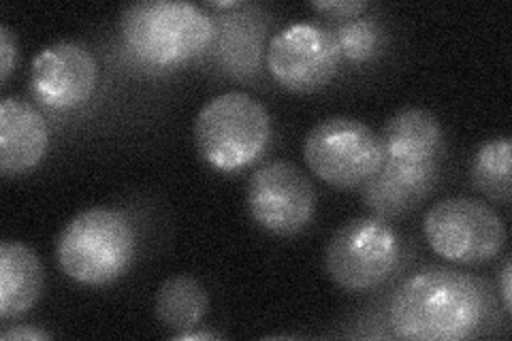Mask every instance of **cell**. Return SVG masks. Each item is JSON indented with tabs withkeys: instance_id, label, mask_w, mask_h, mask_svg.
Masks as SVG:
<instances>
[{
	"instance_id": "7402d4cb",
	"label": "cell",
	"mask_w": 512,
	"mask_h": 341,
	"mask_svg": "<svg viewBox=\"0 0 512 341\" xmlns=\"http://www.w3.org/2000/svg\"><path fill=\"white\" fill-rule=\"evenodd\" d=\"M220 337H222V335L212 333V331H197V333L182 331V333H175V335H173V339H184V341H190V339H220Z\"/></svg>"
},
{
	"instance_id": "6da1fadb",
	"label": "cell",
	"mask_w": 512,
	"mask_h": 341,
	"mask_svg": "<svg viewBox=\"0 0 512 341\" xmlns=\"http://www.w3.org/2000/svg\"><path fill=\"white\" fill-rule=\"evenodd\" d=\"M489 314L487 292L470 273L425 267L395 290L389 324L410 341H461L472 337Z\"/></svg>"
},
{
	"instance_id": "7c38bea8",
	"label": "cell",
	"mask_w": 512,
	"mask_h": 341,
	"mask_svg": "<svg viewBox=\"0 0 512 341\" xmlns=\"http://www.w3.org/2000/svg\"><path fill=\"white\" fill-rule=\"evenodd\" d=\"M438 180V160L395 162L384 158V165L363 186V201L378 218H395L412 211L429 197Z\"/></svg>"
},
{
	"instance_id": "ba28073f",
	"label": "cell",
	"mask_w": 512,
	"mask_h": 341,
	"mask_svg": "<svg viewBox=\"0 0 512 341\" xmlns=\"http://www.w3.org/2000/svg\"><path fill=\"white\" fill-rule=\"evenodd\" d=\"M250 218L276 237L306 231L316 214V190L308 175L288 160H269L248 177Z\"/></svg>"
},
{
	"instance_id": "30bf717a",
	"label": "cell",
	"mask_w": 512,
	"mask_h": 341,
	"mask_svg": "<svg viewBox=\"0 0 512 341\" xmlns=\"http://www.w3.org/2000/svg\"><path fill=\"white\" fill-rule=\"evenodd\" d=\"M28 86L45 107L75 109L88 103L99 86V62L84 45L54 43L32 60Z\"/></svg>"
},
{
	"instance_id": "4fadbf2b",
	"label": "cell",
	"mask_w": 512,
	"mask_h": 341,
	"mask_svg": "<svg viewBox=\"0 0 512 341\" xmlns=\"http://www.w3.org/2000/svg\"><path fill=\"white\" fill-rule=\"evenodd\" d=\"M45 284L39 254L22 241L0 243V318L13 320L37 305Z\"/></svg>"
},
{
	"instance_id": "7a4b0ae2",
	"label": "cell",
	"mask_w": 512,
	"mask_h": 341,
	"mask_svg": "<svg viewBox=\"0 0 512 341\" xmlns=\"http://www.w3.org/2000/svg\"><path fill=\"white\" fill-rule=\"evenodd\" d=\"M120 35L128 54L152 67H178L214 41V22L184 0H146L122 13Z\"/></svg>"
},
{
	"instance_id": "52a82bcc",
	"label": "cell",
	"mask_w": 512,
	"mask_h": 341,
	"mask_svg": "<svg viewBox=\"0 0 512 341\" xmlns=\"http://www.w3.org/2000/svg\"><path fill=\"white\" fill-rule=\"evenodd\" d=\"M423 235L429 248L448 263L483 265L506 246V226L495 209L478 199L451 197L425 214Z\"/></svg>"
},
{
	"instance_id": "ffe728a7",
	"label": "cell",
	"mask_w": 512,
	"mask_h": 341,
	"mask_svg": "<svg viewBox=\"0 0 512 341\" xmlns=\"http://www.w3.org/2000/svg\"><path fill=\"white\" fill-rule=\"evenodd\" d=\"M3 341H43V339H52V333H47L43 329H35V327H13L7 329L3 335H0Z\"/></svg>"
},
{
	"instance_id": "5bb4252c",
	"label": "cell",
	"mask_w": 512,
	"mask_h": 341,
	"mask_svg": "<svg viewBox=\"0 0 512 341\" xmlns=\"http://www.w3.org/2000/svg\"><path fill=\"white\" fill-rule=\"evenodd\" d=\"M442 139L438 118L421 107H404L393 113L380 135L384 158L395 162L436 160Z\"/></svg>"
},
{
	"instance_id": "d6986e66",
	"label": "cell",
	"mask_w": 512,
	"mask_h": 341,
	"mask_svg": "<svg viewBox=\"0 0 512 341\" xmlns=\"http://www.w3.org/2000/svg\"><path fill=\"white\" fill-rule=\"evenodd\" d=\"M0 79H3V84H7L9 75L15 69V62H18V43H15V37L9 26H0Z\"/></svg>"
},
{
	"instance_id": "3957f363",
	"label": "cell",
	"mask_w": 512,
	"mask_h": 341,
	"mask_svg": "<svg viewBox=\"0 0 512 341\" xmlns=\"http://www.w3.org/2000/svg\"><path fill=\"white\" fill-rule=\"evenodd\" d=\"M137 254V231L122 211L90 207L64 226L56 256L71 280L105 286L120 280Z\"/></svg>"
},
{
	"instance_id": "9c48e42d",
	"label": "cell",
	"mask_w": 512,
	"mask_h": 341,
	"mask_svg": "<svg viewBox=\"0 0 512 341\" xmlns=\"http://www.w3.org/2000/svg\"><path fill=\"white\" fill-rule=\"evenodd\" d=\"M340 47L333 32L314 24L282 28L267 47V69L278 84L297 94H310L331 84L340 69Z\"/></svg>"
},
{
	"instance_id": "9a60e30c",
	"label": "cell",
	"mask_w": 512,
	"mask_h": 341,
	"mask_svg": "<svg viewBox=\"0 0 512 341\" xmlns=\"http://www.w3.org/2000/svg\"><path fill=\"white\" fill-rule=\"evenodd\" d=\"M207 310H210L207 290L190 275H173L160 284L156 292L154 312L158 320L178 333L199 327Z\"/></svg>"
},
{
	"instance_id": "5b68a950",
	"label": "cell",
	"mask_w": 512,
	"mask_h": 341,
	"mask_svg": "<svg viewBox=\"0 0 512 341\" xmlns=\"http://www.w3.org/2000/svg\"><path fill=\"white\" fill-rule=\"evenodd\" d=\"M308 169L331 188H363L384 165L380 135L350 116L320 120L303 139Z\"/></svg>"
},
{
	"instance_id": "8fae6325",
	"label": "cell",
	"mask_w": 512,
	"mask_h": 341,
	"mask_svg": "<svg viewBox=\"0 0 512 341\" xmlns=\"http://www.w3.org/2000/svg\"><path fill=\"white\" fill-rule=\"evenodd\" d=\"M50 148V131L41 111L18 96L0 103V173L20 177L37 169Z\"/></svg>"
},
{
	"instance_id": "8992f818",
	"label": "cell",
	"mask_w": 512,
	"mask_h": 341,
	"mask_svg": "<svg viewBox=\"0 0 512 341\" xmlns=\"http://www.w3.org/2000/svg\"><path fill=\"white\" fill-rule=\"evenodd\" d=\"M402 261V237L378 216L344 222L329 239L325 269L346 292L380 288Z\"/></svg>"
},
{
	"instance_id": "44dd1931",
	"label": "cell",
	"mask_w": 512,
	"mask_h": 341,
	"mask_svg": "<svg viewBox=\"0 0 512 341\" xmlns=\"http://www.w3.org/2000/svg\"><path fill=\"white\" fill-rule=\"evenodd\" d=\"M510 278H512V263L510 258H506L504 261V267H502V275H500V288H502V303H504V310L506 314H510L512 310V290H510Z\"/></svg>"
},
{
	"instance_id": "603a6c76",
	"label": "cell",
	"mask_w": 512,
	"mask_h": 341,
	"mask_svg": "<svg viewBox=\"0 0 512 341\" xmlns=\"http://www.w3.org/2000/svg\"><path fill=\"white\" fill-rule=\"evenodd\" d=\"M210 7H214V9H233V7H239V3H210Z\"/></svg>"
},
{
	"instance_id": "ac0fdd59",
	"label": "cell",
	"mask_w": 512,
	"mask_h": 341,
	"mask_svg": "<svg viewBox=\"0 0 512 341\" xmlns=\"http://www.w3.org/2000/svg\"><path fill=\"white\" fill-rule=\"evenodd\" d=\"M310 7L318 13L331 15V18H359L363 11L370 9V3L365 0H325V3H310Z\"/></svg>"
},
{
	"instance_id": "2e32d148",
	"label": "cell",
	"mask_w": 512,
	"mask_h": 341,
	"mask_svg": "<svg viewBox=\"0 0 512 341\" xmlns=\"http://www.w3.org/2000/svg\"><path fill=\"white\" fill-rule=\"evenodd\" d=\"M472 184L491 201L508 205L512 197V143L508 137L485 141L470 167Z\"/></svg>"
},
{
	"instance_id": "e0dca14e",
	"label": "cell",
	"mask_w": 512,
	"mask_h": 341,
	"mask_svg": "<svg viewBox=\"0 0 512 341\" xmlns=\"http://www.w3.org/2000/svg\"><path fill=\"white\" fill-rule=\"evenodd\" d=\"M340 54L352 62H365L376 56L382 43V32L374 22L350 20L333 32Z\"/></svg>"
},
{
	"instance_id": "277c9868",
	"label": "cell",
	"mask_w": 512,
	"mask_h": 341,
	"mask_svg": "<svg viewBox=\"0 0 512 341\" xmlns=\"http://www.w3.org/2000/svg\"><path fill=\"white\" fill-rule=\"evenodd\" d=\"M271 137L267 107L248 92H224L207 101L195 120L197 152L212 169L250 167Z\"/></svg>"
}]
</instances>
